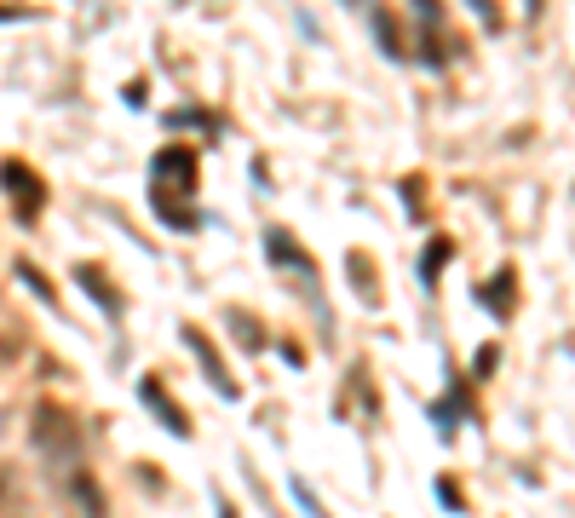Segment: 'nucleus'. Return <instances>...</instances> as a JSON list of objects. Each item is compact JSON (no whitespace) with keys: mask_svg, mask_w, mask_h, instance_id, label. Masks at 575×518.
Here are the masks:
<instances>
[{"mask_svg":"<svg viewBox=\"0 0 575 518\" xmlns=\"http://www.w3.org/2000/svg\"><path fill=\"white\" fill-rule=\"evenodd\" d=\"M351 271H357V288H363V300H374V271L363 265V254H351Z\"/></svg>","mask_w":575,"mask_h":518,"instance_id":"nucleus-9","label":"nucleus"},{"mask_svg":"<svg viewBox=\"0 0 575 518\" xmlns=\"http://www.w3.org/2000/svg\"><path fill=\"white\" fill-rule=\"evenodd\" d=\"M138 392H144V403H150V409H156V415H161V426H167V432H190V426H184V415H179V409H173V403H167V392H161L156 380H144Z\"/></svg>","mask_w":575,"mask_h":518,"instance_id":"nucleus-5","label":"nucleus"},{"mask_svg":"<svg viewBox=\"0 0 575 518\" xmlns=\"http://www.w3.org/2000/svg\"><path fill=\"white\" fill-rule=\"evenodd\" d=\"M35 449L46 455V467H58V478L81 472V426L69 421L58 403L35 409Z\"/></svg>","mask_w":575,"mask_h":518,"instance_id":"nucleus-2","label":"nucleus"},{"mask_svg":"<svg viewBox=\"0 0 575 518\" xmlns=\"http://www.w3.org/2000/svg\"><path fill=\"white\" fill-rule=\"evenodd\" d=\"M265 248H271V259H282V265H299V271L311 265V259L299 254L294 242H288V231H271V242H265Z\"/></svg>","mask_w":575,"mask_h":518,"instance_id":"nucleus-7","label":"nucleus"},{"mask_svg":"<svg viewBox=\"0 0 575 518\" xmlns=\"http://www.w3.org/2000/svg\"><path fill=\"white\" fill-rule=\"evenodd\" d=\"M0 185L12 190V208H18V219H35V213H41L46 185H41V179H35L23 162H0Z\"/></svg>","mask_w":575,"mask_h":518,"instance_id":"nucleus-3","label":"nucleus"},{"mask_svg":"<svg viewBox=\"0 0 575 518\" xmlns=\"http://www.w3.org/2000/svg\"><path fill=\"white\" fill-rule=\"evenodd\" d=\"M81 283H87V294H98V300H104V311H121V300H115L110 288H104V277H98L92 265H81Z\"/></svg>","mask_w":575,"mask_h":518,"instance_id":"nucleus-8","label":"nucleus"},{"mask_svg":"<svg viewBox=\"0 0 575 518\" xmlns=\"http://www.w3.org/2000/svg\"><path fill=\"white\" fill-rule=\"evenodd\" d=\"M443 259H449V242H432V254H426V283L437 277V265H443Z\"/></svg>","mask_w":575,"mask_h":518,"instance_id":"nucleus-10","label":"nucleus"},{"mask_svg":"<svg viewBox=\"0 0 575 518\" xmlns=\"http://www.w3.org/2000/svg\"><path fill=\"white\" fill-rule=\"evenodd\" d=\"M0 432H6V421H0Z\"/></svg>","mask_w":575,"mask_h":518,"instance_id":"nucleus-11","label":"nucleus"},{"mask_svg":"<svg viewBox=\"0 0 575 518\" xmlns=\"http://www.w3.org/2000/svg\"><path fill=\"white\" fill-rule=\"evenodd\" d=\"M179 190H184V196L196 190V156H190L184 144H173V150H161V156H156V179H150V202H156V213L167 219V225H173V231H190V225H196V213L173 202Z\"/></svg>","mask_w":575,"mask_h":518,"instance_id":"nucleus-1","label":"nucleus"},{"mask_svg":"<svg viewBox=\"0 0 575 518\" xmlns=\"http://www.w3.org/2000/svg\"><path fill=\"white\" fill-rule=\"evenodd\" d=\"M184 346L202 357V369H207V380H213V392H230V398H236V380L225 375V363H219V352H213V340H207L196 323H184Z\"/></svg>","mask_w":575,"mask_h":518,"instance_id":"nucleus-4","label":"nucleus"},{"mask_svg":"<svg viewBox=\"0 0 575 518\" xmlns=\"http://www.w3.org/2000/svg\"><path fill=\"white\" fill-rule=\"evenodd\" d=\"M368 24H374V35H380V47L391 52V58H403V35H397V18H391V12H368Z\"/></svg>","mask_w":575,"mask_h":518,"instance_id":"nucleus-6","label":"nucleus"}]
</instances>
